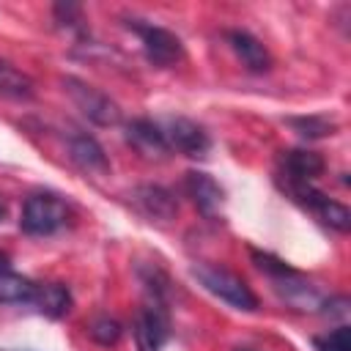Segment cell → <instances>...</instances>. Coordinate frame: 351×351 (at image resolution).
Returning a JSON list of instances; mask_svg holds the SVG:
<instances>
[{
  "mask_svg": "<svg viewBox=\"0 0 351 351\" xmlns=\"http://www.w3.org/2000/svg\"><path fill=\"white\" fill-rule=\"evenodd\" d=\"M162 134H165L170 151H178V154L192 156V159H203L211 148L208 132L189 118H167L162 123Z\"/></svg>",
  "mask_w": 351,
  "mask_h": 351,
  "instance_id": "cell-8",
  "label": "cell"
},
{
  "mask_svg": "<svg viewBox=\"0 0 351 351\" xmlns=\"http://www.w3.org/2000/svg\"><path fill=\"white\" fill-rule=\"evenodd\" d=\"M30 307H36V313H41L47 318H63L71 310V293L60 282L36 285V296H33Z\"/></svg>",
  "mask_w": 351,
  "mask_h": 351,
  "instance_id": "cell-15",
  "label": "cell"
},
{
  "mask_svg": "<svg viewBox=\"0 0 351 351\" xmlns=\"http://www.w3.org/2000/svg\"><path fill=\"white\" fill-rule=\"evenodd\" d=\"M288 195H291L299 206H304L307 211H313L324 225H329V228H335V230H340V233H348V228H351V211H348L343 203L326 197V195L318 192L313 184L291 186Z\"/></svg>",
  "mask_w": 351,
  "mask_h": 351,
  "instance_id": "cell-7",
  "label": "cell"
},
{
  "mask_svg": "<svg viewBox=\"0 0 351 351\" xmlns=\"http://www.w3.org/2000/svg\"><path fill=\"white\" fill-rule=\"evenodd\" d=\"M3 217H5V206L0 203V222H3Z\"/></svg>",
  "mask_w": 351,
  "mask_h": 351,
  "instance_id": "cell-22",
  "label": "cell"
},
{
  "mask_svg": "<svg viewBox=\"0 0 351 351\" xmlns=\"http://www.w3.org/2000/svg\"><path fill=\"white\" fill-rule=\"evenodd\" d=\"M11 271V263H8V255L0 252V274H8Z\"/></svg>",
  "mask_w": 351,
  "mask_h": 351,
  "instance_id": "cell-21",
  "label": "cell"
},
{
  "mask_svg": "<svg viewBox=\"0 0 351 351\" xmlns=\"http://www.w3.org/2000/svg\"><path fill=\"white\" fill-rule=\"evenodd\" d=\"M88 335L99 346H115L121 340V324L115 318H110V315H99V318H93L88 324Z\"/></svg>",
  "mask_w": 351,
  "mask_h": 351,
  "instance_id": "cell-19",
  "label": "cell"
},
{
  "mask_svg": "<svg viewBox=\"0 0 351 351\" xmlns=\"http://www.w3.org/2000/svg\"><path fill=\"white\" fill-rule=\"evenodd\" d=\"M288 123L302 134V137H326L335 134V121H329L326 115H304V118H288Z\"/></svg>",
  "mask_w": 351,
  "mask_h": 351,
  "instance_id": "cell-18",
  "label": "cell"
},
{
  "mask_svg": "<svg viewBox=\"0 0 351 351\" xmlns=\"http://www.w3.org/2000/svg\"><path fill=\"white\" fill-rule=\"evenodd\" d=\"M126 25L140 36V44H143V52H145L148 63L165 69V66H173L184 58L181 38L176 33H170L167 27L154 25V22H140V19H129Z\"/></svg>",
  "mask_w": 351,
  "mask_h": 351,
  "instance_id": "cell-4",
  "label": "cell"
},
{
  "mask_svg": "<svg viewBox=\"0 0 351 351\" xmlns=\"http://www.w3.org/2000/svg\"><path fill=\"white\" fill-rule=\"evenodd\" d=\"M241 351H250V348H241Z\"/></svg>",
  "mask_w": 351,
  "mask_h": 351,
  "instance_id": "cell-23",
  "label": "cell"
},
{
  "mask_svg": "<svg viewBox=\"0 0 351 351\" xmlns=\"http://www.w3.org/2000/svg\"><path fill=\"white\" fill-rule=\"evenodd\" d=\"M255 263L261 271H266L271 277L274 291L280 293V299L296 310H318L321 307V293L315 291V285H310L299 271H293L285 261L269 255V252H252Z\"/></svg>",
  "mask_w": 351,
  "mask_h": 351,
  "instance_id": "cell-1",
  "label": "cell"
},
{
  "mask_svg": "<svg viewBox=\"0 0 351 351\" xmlns=\"http://www.w3.org/2000/svg\"><path fill=\"white\" fill-rule=\"evenodd\" d=\"M228 44L233 47V52L241 58V63H244L250 71L261 74V71H269V69H271V55H269L266 47H263L255 36H250L247 30H228Z\"/></svg>",
  "mask_w": 351,
  "mask_h": 351,
  "instance_id": "cell-13",
  "label": "cell"
},
{
  "mask_svg": "<svg viewBox=\"0 0 351 351\" xmlns=\"http://www.w3.org/2000/svg\"><path fill=\"white\" fill-rule=\"evenodd\" d=\"M69 222V206L52 195V192H38L30 195L22 203V214H19V228L27 236H52L58 233L63 225Z\"/></svg>",
  "mask_w": 351,
  "mask_h": 351,
  "instance_id": "cell-3",
  "label": "cell"
},
{
  "mask_svg": "<svg viewBox=\"0 0 351 351\" xmlns=\"http://www.w3.org/2000/svg\"><path fill=\"white\" fill-rule=\"evenodd\" d=\"M126 143L137 154H143L148 159H162V156L170 154L167 140L162 134V126L154 123V121H148V118H137V121H129L126 123Z\"/></svg>",
  "mask_w": 351,
  "mask_h": 351,
  "instance_id": "cell-12",
  "label": "cell"
},
{
  "mask_svg": "<svg viewBox=\"0 0 351 351\" xmlns=\"http://www.w3.org/2000/svg\"><path fill=\"white\" fill-rule=\"evenodd\" d=\"M170 337V313L167 299L145 296V304L134 324V340L140 351H162V346Z\"/></svg>",
  "mask_w": 351,
  "mask_h": 351,
  "instance_id": "cell-5",
  "label": "cell"
},
{
  "mask_svg": "<svg viewBox=\"0 0 351 351\" xmlns=\"http://www.w3.org/2000/svg\"><path fill=\"white\" fill-rule=\"evenodd\" d=\"M66 90H69V96L74 99V104H77L93 123H99V126H115V123L121 121L118 104H115L107 93H101L99 88H93V85L82 82V80L69 77V80H66Z\"/></svg>",
  "mask_w": 351,
  "mask_h": 351,
  "instance_id": "cell-6",
  "label": "cell"
},
{
  "mask_svg": "<svg viewBox=\"0 0 351 351\" xmlns=\"http://www.w3.org/2000/svg\"><path fill=\"white\" fill-rule=\"evenodd\" d=\"M313 343H315V351H351V329L340 324L332 332L315 337Z\"/></svg>",
  "mask_w": 351,
  "mask_h": 351,
  "instance_id": "cell-20",
  "label": "cell"
},
{
  "mask_svg": "<svg viewBox=\"0 0 351 351\" xmlns=\"http://www.w3.org/2000/svg\"><path fill=\"white\" fill-rule=\"evenodd\" d=\"M69 156L88 173H107L110 162L101 151V145L90 134H69Z\"/></svg>",
  "mask_w": 351,
  "mask_h": 351,
  "instance_id": "cell-14",
  "label": "cell"
},
{
  "mask_svg": "<svg viewBox=\"0 0 351 351\" xmlns=\"http://www.w3.org/2000/svg\"><path fill=\"white\" fill-rule=\"evenodd\" d=\"M184 189L186 195L192 197V203L197 206V211L208 219H214L219 211H222V200H225V192L222 186L208 176V173H200V170H189L184 176Z\"/></svg>",
  "mask_w": 351,
  "mask_h": 351,
  "instance_id": "cell-10",
  "label": "cell"
},
{
  "mask_svg": "<svg viewBox=\"0 0 351 351\" xmlns=\"http://www.w3.org/2000/svg\"><path fill=\"white\" fill-rule=\"evenodd\" d=\"M129 197H132L134 208H137L143 217H148V219L167 222V219H173L176 211H178L176 197H173L165 186H156V184H143V186L132 189Z\"/></svg>",
  "mask_w": 351,
  "mask_h": 351,
  "instance_id": "cell-11",
  "label": "cell"
},
{
  "mask_svg": "<svg viewBox=\"0 0 351 351\" xmlns=\"http://www.w3.org/2000/svg\"><path fill=\"white\" fill-rule=\"evenodd\" d=\"M0 96L5 99H30L33 96V80L27 74H22L16 66L0 60Z\"/></svg>",
  "mask_w": 351,
  "mask_h": 351,
  "instance_id": "cell-17",
  "label": "cell"
},
{
  "mask_svg": "<svg viewBox=\"0 0 351 351\" xmlns=\"http://www.w3.org/2000/svg\"><path fill=\"white\" fill-rule=\"evenodd\" d=\"M36 296V282L22 274H0V304H30Z\"/></svg>",
  "mask_w": 351,
  "mask_h": 351,
  "instance_id": "cell-16",
  "label": "cell"
},
{
  "mask_svg": "<svg viewBox=\"0 0 351 351\" xmlns=\"http://www.w3.org/2000/svg\"><path fill=\"white\" fill-rule=\"evenodd\" d=\"M321 173H324V159H321V154L307 151V148H293V151H285V154L280 156L277 181L282 184V189H291V186L313 184Z\"/></svg>",
  "mask_w": 351,
  "mask_h": 351,
  "instance_id": "cell-9",
  "label": "cell"
},
{
  "mask_svg": "<svg viewBox=\"0 0 351 351\" xmlns=\"http://www.w3.org/2000/svg\"><path fill=\"white\" fill-rule=\"evenodd\" d=\"M192 274H195V280H197L208 293L219 296V299L228 302L230 307L247 310V313L258 310V296L250 291V285H247L239 274H233V271H228V269H222V266H217V263H206V261L195 263V266H192Z\"/></svg>",
  "mask_w": 351,
  "mask_h": 351,
  "instance_id": "cell-2",
  "label": "cell"
}]
</instances>
